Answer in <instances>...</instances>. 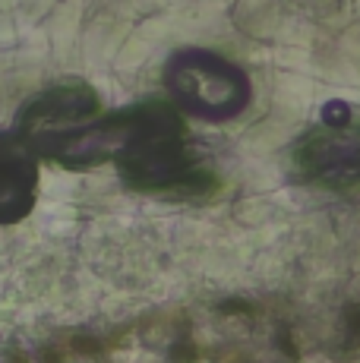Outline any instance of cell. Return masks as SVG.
Listing matches in <instances>:
<instances>
[{
    "label": "cell",
    "instance_id": "1",
    "mask_svg": "<svg viewBox=\"0 0 360 363\" xmlns=\"http://www.w3.org/2000/svg\"><path fill=\"white\" fill-rule=\"evenodd\" d=\"M171 95L184 111L196 117H231L247 104V76L227 60L190 51L168 69Z\"/></svg>",
    "mask_w": 360,
    "mask_h": 363
},
{
    "label": "cell",
    "instance_id": "2",
    "mask_svg": "<svg viewBox=\"0 0 360 363\" xmlns=\"http://www.w3.org/2000/svg\"><path fill=\"white\" fill-rule=\"evenodd\" d=\"M294 164L313 184L332 190L360 186V121L322 123L294 145Z\"/></svg>",
    "mask_w": 360,
    "mask_h": 363
},
{
    "label": "cell",
    "instance_id": "3",
    "mask_svg": "<svg viewBox=\"0 0 360 363\" xmlns=\"http://www.w3.org/2000/svg\"><path fill=\"white\" fill-rule=\"evenodd\" d=\"M35 152L23 143L16 130L0 133V225L29 215L38 190Z\"/></svg>",
    "mask_w": 360,
    "mask_h": 363
}]
</instances>
